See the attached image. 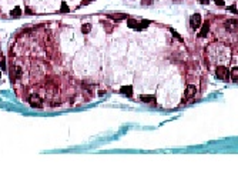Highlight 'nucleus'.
Returning <instances> with one entry per match:
<instances>
[{
    "instance_id": "4468645a",
    "label": "nucleus",
    "mask_w": 238,
    "mask_h": 194,
    "mask_svg": "<svg viewBox=\"0 0 238 194\" xmlns=\"http://www.w3.org/2000/svg\"><path fill=\"white\" fill-rule=\"evenodd\" d=\"M90 30H91V24H90V23L84 24V26L81 27V32H83V33H90Z\"/></svg>"
},
{
    "instance_id": "412c9836",
    "label": "nucleus",
    "mask_w": 238,
    "mask_h": 194,
    "mask_svg": "<svg viewBox=\"0 0 238 194\" xmlns=\"http://www.w3.org/2000/svg\"><path fill=\"white\" fill-rule=\"evenodd\" d=\"M200 3H203V4H208L210 3V0H198Z\"/></svg>"
},
{
    "instance_id": "0eeeda50",
    "label": "nucleus",
    "mask_w": 238,
    "mask_h": 194,
    "mask_svg": "<svg viewBox=\"0 0 238 194\" xmlns=\"http://www.w3.org/2000/svg\"><path fill=\"white\" fill-rule=\"evenodd\" d=\"M127 24H128V27H131L134 30H138V22H136L134 19H128L127 20Z\"/></svg>"
},
{
    "instance_id": "dca6fc26",
    "label": "nucleus",
    "mask_w": 238,
    "mask_h": 194,
    "mask_svg": "<svg viewBox=\"0 0 238 194\" xmlns=\"http://www.w3.org/2000/svg\"><path fill=\"white\" fill-rule=\"evenodd\" d=\"M214 3H215L217 6H221V7L222 6H225V1H224V0H214Z\"/></svg>"
},
{
    "instance_id": "ddd939ff",
    "label": "nucleus",
    "mask_w": 238,
    "mask_h": 194,
    "mask_svg": "<svg viewBox=\"0 0 238 194\" xmlns=\"http://www.w3.org/2000/svg\"><path fill=\"white\" fill-rule=\"evenodd\" d=\"M148 24H150V22H147V20L140 22V23H138V30H144L146 27H148Z\"/></svg>"
},
{
    "instance_id": "39448f33",
    "label": "nucleus",
    "mask_w": 238,
    "mask_h": 194,
    "mask_svg": "<svg viewBox=\"0 0 238 194\" xmlns=\"http://www.w3.org/2000/svg\"><path fill=\"white\" fill-rule=\"evenodd\" d=\"M208 30H210V23L205 22V23L203 24V27H201V32L198 33V37H205L207 33H208Z\"/></svg>"
},
{
    "instance_id": "f8f14e48",
    "label": "nucleus",
    "mask_w": 238,
    "mask_h": 194,
    "mask_svg": "<svg viewBox=\"0 0 238 194\" xmlns=\"http://www.w3.org/2000/svg\"><path fill=\"white\" fill-rule=\"evenodd\" d=\"M235 26H237V20H230V22H227V29H228V30H234Z\"/></svg>"
},
{
    "instance_id": "9b49d317",
    "label": "nucleus",
    "mask_w": 238,
    "mask_h": 194,
    "mask_svg": "<svg viewBox=\"0 0 238 194\" xmlns=\"http://www.w3.org/2000/svg\"><path fill=\"white\" fill-rule=\"evenodd\" d=\"M108 17H110V19H114L115 22H118V20H121L123 17H127V14H110ZM127 19H128V17H127Z\"/></svg>"
},
{
    "instance_id": "423d86ee",
    "label": "nucleus",
    "mask_w": 238,
    "mask_h": 194,
    "mask_svg": "<svg viewBox=\"0 0 238 194\" xmlns=\"http://www.w3.org/2000/svg\"><path fill=\"white\" fill-rule=\"evenodd\" d=\"M120 93H121V94H125L127 97H131V94H133L131 86H124L123 89H120Z\"/></svg>"
},
{
    "instance_id": "1a4fd4ad",
    "label": "nucleus",
    "mask_w": 238,
    "mask_h": 194,
    "mask_svg": "<svg viewBox=\"0 0 238 194\" xmlns=\"http://www.w3.org/2000/svg\"><path fill=\"white\" fill-rule=\"evenodd\" d=\"M20 14H22V9L20 7H14L12 12H10V16L12 17H19Z\"/></svg>"
},
{
    "instance_id": "aec40b11",
    "label": "nucleus",
    "mask_w": 238,
    "mask_h": 194,
    "mask_svg": "<svg viewBox=\"0 0 238 194\" xmlns=\"http://www.w3.org/2000/svg\"><path fill=\"white\" fill-rule=\"evenodd\" d=\"M228 10H230V12H232V13H237V9L234 7V6H231V7L228 9Z\"/></svg>"
},
{
    "instance_id": "f3484780",
    "label": "nucleus",
    "mask_w": 238,
    "mask_h": 194,
    "mask_svg": "<svg viewBox=\"0 0 238 194\" xmlns=\"http://www.w3.org/2000/svg\"><path fill=\"white\" fill-rule=\"evenodd\" d=\"M171 33H172V36H174V37H177V39H178L180 41H182V37H181V36L178 34V33H175L174 30H171Z\"/></svg>"
},
{
    "instance_id": "9d476101",
    "label": "nucleus",
    "mask_w": 238,
    "mask_h": 194,
    "mask_svg": "<svg viewBox=\"0 0 238 194\" xmlns=\"http://www.w3.org/2000/svg\"><path fill=\"white\" fill-rule=\"evenodd\" d=\"M141 101L143 103H153L154 101V96H141Z\"/></svg>"
},
{
    "instance_id": "f257e3e1",
    "label": "nucleus",
    "mask_w": 238,
    "mask_h": 194,
    "mask_svg": "<svg viewBox=\"0 0 238 194\" xmlns=\"http://www.w3.org/2000/svg\"><path fill=\"white\" fill-rule=\"evenodd\" d=\"M215 76L220 79V80H230V72H228V69L225 67V66H218L217 67V70H215Z\"/></svg>"
},
{
    "instance_id": "20e7f679",
    "label": "nucleus",
    "mask_w": 238,
    "mask_h": 194,
    "mask_svg": "<svg viewBox=\"0 0 238 194\" xmlns=\"http://www.w3.org/2000/svg\"><path fill=\"white\" fill-rule=\"evenodd\" d=\"M195 93H197V87L195 86H188L185 89V97L187 98H193V97L195 96Z\"/></svg>"
},
{
    "instance_id": "7ed1b4c3",
    "label": "nucleus",
    "mask_w": 238,
    "mask_h": 194,
    "mask_svg": "<svg viewBox=\"0 0 238 194\" xmlns=\"http://www.w3.org/2000/svg\"><path fill=\"white\" fill-rule=\"evenodd\" d=\"M29 103L32 107H41V100L39 96H32L29 98Z\"/></svg>"
},
{
    "instance_id": "f03ea898",
    "label": "nucleus",
    "mask_w": 238,
    "mask_h": 194,
    "mask_svg": "<svg viewBox=\"0 0 238 194\" xmlns=\"http://www.w3.org/2000/svg\"><path fill=\"white\" fill-rule=\"evenodd\" d=\"M200 24H201V16H200L198 13L193 14L191 19H190V26H191L193 29H198V27H200Z\"/></svg>"
},
{
    "instance_id": "2eb2a0df",
    "label": "nucleus",
    "mask_w": 238,
    "mask_h": 194,
    "mask_svg": "<svg viewBox=\"0 0 238 194\" xmlns=\"http://www.w3.org/2000/svg\"><path fill=\"white\" fill-rule=\"evenodd\" d=\"M60 10H61L63 13H69V10H70V9H69V6H67L66 3H61V9H60Z\"/></svg>"
},
{
    "instance_id": "a211bd4d",
    "label": "nucleus",
    "mask_w": 238,
    "mask_h": 194,
    "mask_svg": "<svg viewBox=\"0 0 238 194\" xmlns=\"http://www.w3.org/2000/svg\"><path fill=\"white\" fill-rule=\"evenodd\" d=\"M141 4L143 6H150L151 4V0H141Z\"/></svg>"
},
{
    "instance_id": "6ab92c4d",
    "label": "nucleus",
    "mask_w": 238,
    "mask_h": 194,
    "mask_svg": "<svg viewBox=\"0 0 238 194\" xmlns=\"http://www.w3.org/2000/svg\"><path fill=\"white\" fill-rule=\"evenodd\" d=\"M0 66H1V69H3V70L6 69V63H4V60H1V62H0Z\"/></svg>"
},
{
    "instance_id": "6e6552de",
    "label": "nucleus",
    "mask_w": 238,
    "mask_h": 194,
    "mask_svg": "<svg viewBox=\"0 0 238 194\" xmlns=\"http://www.w3.org/2000/svg\"><path fill=\"white\" fill-rule=\"evenodd\" d=\"M230 76H231V79H232L234 81H238V67H234V69L231 70Z\"/></svg>"
}]
</instances>
